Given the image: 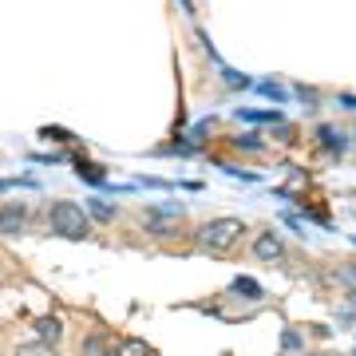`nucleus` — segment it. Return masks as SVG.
<instances>
[{
	"instance_id": "nucleus-3",
	"label": "nucleus",
	"mask_w": 356,
	"mask_h": 356,
	"mask_svg": "<svg viewBox=\"0 0 356 356\" xmlns=\"http://www.w3.org/2000/svg\"><path fill=\"white\" fill-rule=\"evenodd\" d=\"M24 226H28V210H24V206H16V202L0 206V234H13V238H20V234H24Z\"/></svg>"
},
{
	"instance_id": "nucleus-10",
	"label": "nucleus",
	"mask_w": 356,
	"mask_h": 356,
	"mask_svg": "<svg viewBox=\"0 0 356 356\" xmlns=\"http://www.w3.org/2000/svg\"><path fill=\"white\" fill-rule=\"evenodd\" d=\"M242 119H250V123H281L277 111H242Z\"/></svg>"
},
{
	"instance_id": "nucleus-14",
	"label": "nucleus",
	"mask_w": 356,
	"mask_h": 356,
	"mask_svg": "<svg viewBox=\"0 0 356 356\" xmlns=\"http://www.w3.org/2000/svg\"><path fill=\"white\" fill-rule=\"evenodd\" d=\"M234 147H242V151H261V139H254V135H238Z\"/></svg>"
},
{
	"instance_id": "nucleus-4",
	"label": "nucleus",
	"mask_w": 356,
	"mask_h": 356,
	"mask_svg": "<svg viewBox=\"0 0 356 356\" xmlns=\"http://www.w3.org/2000/svg\"><path fill=\"white\" fill-rule=\"evenodd\" d=\"M254 254L261 257V261H281V257H285V245H281L277 234H257Z\"/></svg>"
},
{
	"instance_id": "nucleus-12",
	"label": "nucleus",
	"mask_w": 356,
	"mask_h": 356,
	"mask_svg": "<svg viewBox=\"0 0 356 356\" xmlns=\"http://www.w3.org/2000/svg\"><path fill=\"white\" fill-rule=\"evenodd\" d=\"M222 79H226L229 88H250V79H245L242 72H229V67H222Z\"/></svg>"
},
{
	"instance_id": "nucleus-13",
	"label": "nucleus",
	"mask_w": 356,
	"mask_h": 356,
	"mask_svg": "<svg viewBox=\"0 0 356 356\" xmlns=\"http://www.w3.org/2000/svg\"><path fill=\"white\" fill-rule=\"evenodd\" d=\"M16 356H56V353H51L48 344H24V348H20Z\"/></svg>"
},
{
	"instance_id": "nucleus-7",
	"label": "nucleus",
	"mask_w": 356,
	"mask_h": 356,
	"mask_svg": "<svg viewBox=\"0 0 356 356\" xmlns=\"http://www.w3.org/2000/svg\"><path fill=\"white\" fill-rule=\"evenodd\" d=\"M36 337H44V344H56V341H60V321H56V317L36 321Z\"/></svg>"
},
{
	"instance_id": "nucleus-15",
	"label": "nucleus",
	"mask_w": 356,
	"mask_h": 356,
	"mask_svg": "<svg viewBox=\"0 0 356 356\" xmlns=\"http://www.w3.org/2000/svg\"><path fill=\"white\" fill-rule=\"evenodd\" d=\"M83 356H103V332H95L88 341V348H83Z\"/></svg>"
},
{
	"instance_id": "nucleus-16",
	"label": "nucleus",
	"mask_w": 356,
	"mask_h": 356,
	"mask_svg": "<svg viewBox=\"0 0 356 356\" xmlns=\"http://www.w3.org/2000/svg\"><path fill=\"white\" fill-rule=\"evenodd\" d=\"M257 91H261V95H269V99H285V91H281L277 83H261Z\"/></svg>"
},
{
	"instance_id": "nucleus-2",
	"label": "nucleus",
	"mask_w": 356,
	"mask_h": 356,
	"mask_svg": "<svg viewBox=\"0 0 356 356\" xmlns=\"http://www.w3.org/2000/svg\"><path fill=\"white\" fill-rule=\"evenodd\" d=\"M238 234H242V222L238 218H214V222L198 226V245L214 250V254H226L229 245L238 242Z\"/></svg>"
},
{
	"instance_id": "nucleus-18",
	"label": "nucleus",
	"mask_w": 356,
	"mask_h": 356,
	"mask_svg": "<svg viewBox=\"0 0 356 356\" xmlns=\"http://www.w3.org/2000/svg\"><path fill=\"white\" fill-rule=\"evenodd\" d=\"M182 4H186V8H194V4H191V0H182Z\"/></svg>"
},
{
	"instance_id": "nucleus-9",
	"label": "nucleus",
	"mask_w": 356,
	"mask_h": 356,
	"mask_svg": "<svg viewBox=\"0 0 356 356\" xmlns=\"http://www.w3.org/2000/svg\"><path fill=\"white\" fill-rule=\"evenodd\" d=\"M88 210H91V218H99V222H111V218H115V206L111 202H99V198H95Z\"/></svg>"
},
{
	"instance_id": "nucleus-6",
	"label": "nucleus",
	"mask_w": 356,
	"mask_h": 356,
	"mask_svg": "<svg viewBox=\"0 0 356 356\" xmlns=\"http://www.w3.org/2000/svg\"><path fill=\"white\" fill-rule=\"evenodd\" d=\"M317 135H321V147H329V151H337V154H341L344 147H348V139H344L341 131H332V127H321Z\"/></svg>"
},
{
	"instance_id": "nucleus-1",
	"label": "nucleus",
	"mask_w": 356,
	"mask_h": 356,
	"mask_svg": "<svg viewBox=\"0 0 356 356\" xmlns=\"http://www.w3.org/2000/svg\"><path fill=\"white\" fill-rule=\"evenodd\" d=\"M48 222H51V234H60V238H76L79 242V238H88L91 234L88 214H83L76 202H51Z\"/></svg>"
},
{
	"instance_id": "nucleus-5",
	"label": "nucleus",
	"mask_w": 356,
	"mask_h": 356,
	"mask_svg": "<svg viewBox=\"0 0 356 356\" xmlns=\"http://www.w3.org/2000/svg\"><path fill=\"white\" fill-rule=\"evenodd\" d=\"M72 166H76L79 178H83V182H91V186H103V178H107V170H103V166L88 163V159H79V154H72Z\"/></svg>"
},
{
	"instance_id": "nucleus-17",
	"label": "nucleus",
	"mask_w": 356,
	"mask_h": 356,
	"mask_svg": "<svg viewBox=\"0 0 356 356\" xmlns=\"http://www.w3.org/2000/svg\"><path fill=\"white\" fill-rule=\"evenodd\" d=\"M281 344H285V348H297L301 341H297V332H281Z\"/></svg>"
},
{
	"instance_id": "nucleus-11",
	"label": "nucleus",
	"mask_w": 356,
	"mask_h": 356,
	"mask_svg": "<svg viewBox=\"0 0 356 356\" xmlns=\"http://www.w3.org/2000/svg\"><path fill=\"white\" fill-rule=\"evenodd\" d=\"M119 356H151V348L143 341H127V344H119Z\"/></svg>"
},
{
	"instance_id": "nucleus-8",
	"label": "nucleus",
	"mask_w": 356,
	"mask_h": 356,
	"mask_svg": "<svg viewBox=\"0 0 356 356\" xmlns=\"http://www.w3.org/2000/svg\"><path fill=\"white\" fill-rule=\"evenodd\" d=\"M229 289L245 293V297H261V285H257V281H250V277H234V281H229Z\"/></svg>"
}]
</instances>
